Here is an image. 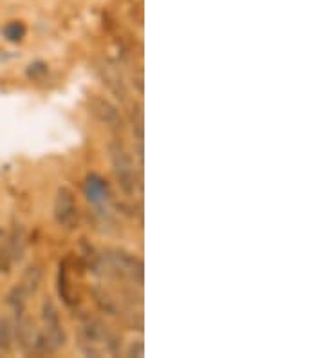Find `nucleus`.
Returning a JSON list of instances; mask_svg holds the SVG:
<instances>
[{"label": "nucleus", "instance_id": "nucleus-7", "mask_svg": "<svg viewBox=\"0 0 325 358\" xmlns=\"http://www.w3.org/2000/svg\"><path fill=\"white\" fill-rule=\"evenodd\" d=\"M91 113L94 114L96 118L100 122L107 123L108 127L113 129H122L123 127V118L116 105H113L108 100L101 96H92L91 98Z\"/></svg>", "mask_w": 325, "mask_h": 358}, {"label": "nucleus", "instance_id": "nucleus-3", "mask_svg": "<svg viewBox=\"0 0 325 358\" xmlns=\"http://www.w3.org/2000/svg\"><path fill=\"white\" fill-rule=\"evenodd\" d=\"M42 319H43V341H45V348L48 353L58 351L64 348L67 342V335L64 331V326L60 322V315H58L57 306L52 304L51 299L43 302L42 306Z\"/></svg>", "mask_w": 325, "mask_h": 358}, {"label": "nucleus", "instance_id": "nucleus-11", "mask_svg": "<svg viewBox=\"0 0 325 358\" xmlns=\"http://www.w3.org/2000/svg\"><path fill=\"white\" fill-rule=\"evenodd\" d=\"M26 26L22 22H9L6 24L4 29H2V36H4L8 42H20L26 36Z\"/></svg>", "mask_w": 325, "mask_h": 358}, {"label": "nucleus", "instance_id": "nucleus-4", "mask_svg": "<svg viewBox=\"0 0 325 358\" xmlns=\"http://www.w3.org/2000/svg\"><path fill=\"white\" fill-rule=\"evenodd\" d=\"M105 259H107L108 268H113L117 277L136 282L138 286L143 284V262L139 261L138 257L120 252V250H114V252H108Z\"/></svg>", "mask_w": 325, "mask_h": 358}, {"label": "nucleus", "instance_id": "nucleus-5", "mask_svg": "<svg viewBox=\"0 0 325 358\" xmlns=\"http://www.w3.org/2000/svg\"><path fill=\"white\" fill-rule=\"evenodd\" d=\"M55 221L60 224L65 230H73L78 227L80 212L78 205H76V197H74L73 190L67 187L58 188L57 199H55Z\"/></svg>", "mask_w": 325, "mask_h": 358}, {"label": "nucleus", "instance_id": "nucleus-10", "mask_svg": "<svg viewBox=\"0 0 325 358\" xmlns=\"http://www.w3.org/2000/svg\"><path fill=\"white\" fill-rule=\"evenodd\" d=\"M15 341V329L13 322L6 317L0 319V355H8L13 348Z\"/></svg>", "mask_w": 325, "mask_h": 358}, {"label": "nucleus", "instance_id": "nucleus-2", "mask_svg": "<svg viewBox=\"0 0 325 358\" xmlns=\"http://www.w3.org/2000/svg\"><path fill=\"white\" fill-rule=\"evenodd\" d=\"M80 341L82 348L87 355L100 357L103 353H114L117 348V342L114 336L108 333L107 326L101 320L89 319L80 326Z\"/></svg>", "mask_w": 325, "mask_h": 358}, {"label": "nucleus", "instance_id": "nucleus-13", "mask_svg": "<svg viewBox=\"0 0 325 358\" xmlns=\"http://www.w3.org/2000/svg\"><path fill=\"white\" fill-rule=\"evenodd\" d=\"M11 264H13V262H11V257H9L8 248L0 246V273L9 271V266H11Z\"/></svg>", "mask_w": 325, "mask_h": 358}, {"label": "nucleus", "instance_id": "nucleus-8", "mask_svg": "<svg viewBox=\"0 0 325 358\" xmlns=\"http://www.w3.org/2000/svg\"><path fill=\"white\" fill-rule=\"evenodd\" d=\"M8 252H9V257H11V262L13 264H20L24 261V255H26V248H27V243H26V230L24 227L18 223L13 224L11 228V234H9V241H8Z\"/></svg>", "mask_w": 325, "mask_h": 358}, {"label": "nucleus", "instance_id": "nucleus-1", "mask_svg": "<svg viewBox=\"0 0 325 358\" xmlns=\"http://www.w3.org/2000/svg\"><path fill=\"white\" fill-rule=\"evenodd\" d=\"M108 154H110V163H113L114 178L117 181V187L125 196H134L138 190L141 179L136 171L134 159L125 149V145L120 140H114L108 145Z\"/></svg>", "mask_w": 325, "mask_h": 358}, {"label": "nucleus", "instance_id": "nucleus-9", "mask_svg": "<svg viewBox=\"0 0 325 358\" xmlns=\"http://www.w3.org/2000/svg\"><path fill=\"white\" fill-rule=\"evenodd\" d=\"M40 282H42V270L38 266H29L24 271L20 286L27 295H35L40 288Z\"/></svg>", "mask_w": 325, "mask_h": 358}, {"label": "nucleus", "instance_id": "nucleus-6", "mask_svg": "<svg viewBox=\"0 0 325 358\" xmlns=\"http://www.w3.org/2000/svg\"><path fill=\"white\" fill-rule=\"evenodd\" d=\"M85 196L96 212L101 215H108L110 212V188L101 176L91 174L85 181Z\"/></svg>", "mask_w": 325, "mask_h": 358}, {"label": "nucleus", "instance_id": "nucleus-12", "mask_svg": "<svg viewBox=\"0 0 325 358\" xmlns=\"http://www.w3.org/2000/svg\"><path fill=\"white\" fill-rule=\"evenodd\" d=\"M45 75H48V66H45L43 62H35V64H31V66L27 67V76H29L31 80H40Z\"/></svg>", "mask_w": 325, "mask_h": 358}]
</instances>
